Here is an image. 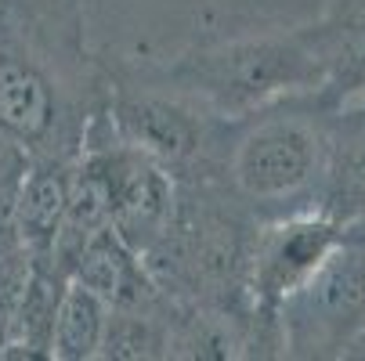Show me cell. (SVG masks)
Listing matches in <instances>:
<instances>
[{"label": "cell", "mask_w": 365, "mask_h": 361, "mask_svg": "<svg viewBox=\"0 0 365 361\" xmlns=\"http://www.w3.org/2000/svg\"><path fill=\"white\" fill-rule=\"evenodd\" d=\"M322 141L300 120H272L257 127L235 152V181L253 199H286L315 181Z\"/></svg>", "instance_id": "cell-2"}, {"label": "cell", "mask_w": 365, "mask_h": 361, "mask_svg": "<svg viewBox=\"0 0 365 361\" xmlns=\"http://www.w3.org/2000/svg\"><path fill=\"white\" fill-rule=\"evenodd\" d=\"M127 148L155 163H181L199 148V123L160 98H123L113 116Z\"/></svg>", "instance_id": "cell-9"}, {"label": "cell", "mask_w": 365, "mask_h": 361, "mask_svg": "<svg viewBox=\"0 0 365 361\" xmlns=\"http://www.w3.org/2000/svg\"><path fill=\"white\" fill-rule=\"evenodd\" d=\"M109 174H113V217L109 224L120 239L134 249L152 246L170 224L174 210V188L163 167L141 156V152H109Z\"/></svg>", "instance_id": "cell-3"}, {"label": "cell", "mask_w": 365, "mask_h": 361, "mask_svg": "<svg viewBox=\"0 0 365 361\" xmlns=\"http://www.w3.org/2000/svg\"><path fill=\"white\" fill-rule=\"evenodd\" d=\"M199 69L206 90L217 94L221 101H257L272 90H282L286 83L315 76L307 69V55L297 51V43H242L210 55Z\"/></svg>", "instance_id": "cell-4"}, {"label": "cell", "mask_w": 365, "mask_h": 361, "mask_svg": "<svg viewBox=\"0 0 365 361\" xmlns=\"http://www.w3.org/2000/svg\"><path fill=\"white\" fill-rule=\"evenodd\" d=\"M106 318H109V303L94 296L87 286L80 282H66L55 322H51V336H47V354L58 361H87L98 357L101 350V333H106Z\"/></svg>", "instance_id": "cell-10"}, {"label": "cell", "mask_w": 365, "mask_h": 361, "mask_svg": "<svg viewBox=\"0 0 365 361\" xmlns=\"http://www.w3.org/2000/svg\"><path fill=\"white\" fill-rule=\"evenodd\" d=\"M58 123L51 80L26 58L0 55V130L26 148H43Z\"/></svg>", "instance_id": "cell-7"}, {"label": "cell", "mask_w": 365, "mask_h": 361, "mask_svg": "<svg viewBox=\"0 0 365 361\" xmlns=\"http://www.w3.org/2000/svg\"><path fill=\"white\" fill-rule=\"evenodd\" d=\"M69 192H73V170L66 163L29 159L26 174L11 188L15 228L29 253H51L69 210Z\"/></svg>", "instance_id": "cell-8"}, {"label": "cell", "mask_w": 365, "mask_h": 361, "mask_svg": "<svg viewBox=\"0 0 365 361\" xmlns=\"http://www.w3.org/2000/svg\"><path fill=\"white\" fill-rule=\"evenodd\" d=\"M286 300L297 347H344L365 325V256L336 246Z\"/></svg>", "instance_id": "cell-1"}, {"label": "cell", "mask_w": 365, "mask_h": 361, "mask_svg": "<svg viewBox=\"0 0 365 361\" xmlns=\"http://www.w3.org/2000/svg\"><path fill=\"white\" fill-rule=\"evenodd\" d=\"M69 278L87 286L109 307H123V311H141V303L155 296V286L148 282L138 261V249L127 246L113 224L94 228L80 242L73 264H69Z\"/></svg>", "instance_id": "cell-5"}, {"label": "cell", "mask_w": 365, "mask_h": 361, "mask_svg": "<svg viewBox=\"0 0 365 361\" xmlns=\"http://www.w3.org/2000/svg\"><path fill=\"white\" fill-rule=\"evenodd\" d=\"M155 347H163V336L148 318H141L138 311H123V307H109L98 357H152L160 354Z\"/></svg>", "instance_id": "cell-11"}, {"label": "cell", "mask_w": 365, "mask_h": 361, "mask_svg": "<svg viewBox=\"0 0 365 361\" xmlns=\"http://www.w3.org/2000/svg\"><path fill=\"white\" fill-rule=\"evenodd\" d=\"M26 167H29V148L0 130V195L11 192L19 184V177L26 174Z\"/></svg>", "instance_id": "cell-12"}, {"label": "cell", "mask_w": 365, "mask_h": 361, "mask_svg": "<svg viewBox=\"0 0 365 361\" xmlns=\"http://www.w3.org/2000/svg\"><path fill=\"white\" fill-rule=\"evenodd\" d=\"M336 246L340 231L329 221H293L275 228L257 253V293L268 300L293 296Z\"/></svg>", "instance_id": "cell-6"}]
</instances>
